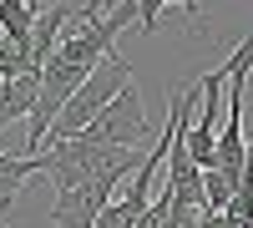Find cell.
Wrapping results in <instances>:
<instances>
[{"label": "cell", "mask_w": 253, "mask_h": 228, "mask_svg": "<svg viewBox=\"0 0 253 228\" xmlns=\"http://www.w3.org/2000/svg\"><path fill=\"white\" fill-rule=\"evenodd\" d=\"M76 137H81V132H76ZM86 137H91V142H112V147H142V142H147L142 91H137V87H122V96L86 127Z\"/></svg>", "instance_id": "3957f363"}, {"label": "cell", "mask_w": 253, "mask_h": 228, "mask_svg": "<svg viewBox=\"0 0 253 228\" xmlns=\"http://www.w3.org/2000/svg\"><path fill=\"white\" fill-rule=\"evenodd\" d=\"M142 162H147V152H137V147L91 142L86 132H81V137H66V142H46V152H41V173H46L56 182V193H61V188L91 182L101 173H126V178H132Z\"/></svg>", "instance_id": "6da1fadb"}, {"label": "cell", "mask_w": 253, "mask_h": 228, "mask_svg": "<svg viewBox=\"0 0 253 228\" xmlns=\"http://www.w3.org/2000/svg\"><path fill=\"white\" fill-rule=\"evenodd\" d=\"M122 178H126V173H101V178H91V182L61 188L56 203H51V228H96L101 213L112 208Z\"/></svg>", "instance_id": "7a4b0ae2"}, {"label": "cell", "mask_w": 253, "mask_h": 228, "mask_svg": "<svg viewBox=\"0 0 253 228\" xmlns=\"http://www.w3.org/2000/svg\"><path fill=\"white\" fill-rule=\"evenodd\" d=\"M167 5H182L187 15H198V0H137V36H157V20Z\"/></svg>", "instance_id": "8992f818"}, {"label": "cell", "mask_w": 253, "mask_h": 228, "mask_svg": "<svg viewBox=\"0 0 253 228\" xmlns=\"http://www.w3.org/2000/svg\"><path fill=\"white\" fill-rule=\"evenodd\" d=\"M122 5H126V0H91L96 15H112V10H122Z\"/></svg>", "instance_id": "ba28073f"}, {"label": "cell", "mask_w": 253, "mask_h": 228, "mask_svg": "<svg viewBox=\"0 0 253 228\" xmlns=\"http://www.w3.org/2000/svg\"><path fill=\"white\" fill-rule=\"evenodd\" d=\"M41 101V71H26V76H0V127L31 117Z\"/></svg>", "instance_id": "277c9868"}, {"label": "cell", "mask_w": 253, "mask_h": 228, "mask_svg": "<svg viewBox=\"0 0 253 228\" xmlns=\"http://www.w3.org/2000/svg\"><path fill=\"white\" fill-rule=\"evenodd\" d=\"M46 5H56V0H46Z\"/></svg>", "instance_id": "9c48e42d"}, {"label": "cell", "mask_w": 253, "mask_h": 228, "mask_svg": "<svg viewBox=\"0 0 253 228\" xmlns=\"http://www.w3.org/2000/svg\"><path fill=\"white\" fill-rule=\"evenodd\" d=\"M36 20H41V15H36V5H31V0H0V31H5L0 41H5V46H15L26 61H31ZM31 71H36V66H31Z\"/></svg>", "instance_id": "5b68a950"}, {"label": "cell", "mask_w": 253, "mask_h": 228, "mask_svg": "<svg viewBox=\"0 0 253 228\" xmlns=\"http://www.w3.org/2000/svg\"><path fill=\"white\" fill-rule=\"evenodd\" d=\"M31 71V61L20 56L15 46H5V41H0V76H26Z\"/></svg>", "instance_id": "52a82bcc"}]
</instances>
